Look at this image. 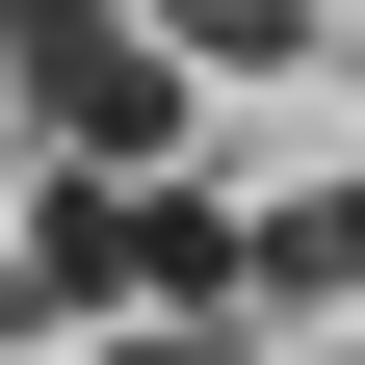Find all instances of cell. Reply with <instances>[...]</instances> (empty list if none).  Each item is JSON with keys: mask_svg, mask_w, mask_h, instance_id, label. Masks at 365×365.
Listing matches in <instances>:
<instances>
[{"mask_svg": "<svg viewBox=\"0 0 365 365\" xmlns=\"http://www.w3.org/2000/svg\"><path fill=\"white\" fill-rule=\"evenodd\" d=\"M261 287L287 313H365V182H287V209H261Z\"/></svg>", "mask_w": 365, "mask_h": 365, "instance_id": "cell-1", "label": "cell"}, {"mask_svg": "<svg viewBox=\"0 0 365 365\" xmlns=\"http://www.w3.org/2000/svg\"><path fill=\"white\" fill-rule=\"evenodd\" d=\"M157 26H182L209 78H261V53H313V0H157Z\"/></svg>", "mask_w": 365, "mask_h": 365, "instance_id": "cell-2", "label": "cell"}, {"mask_svg": "<svg viewBox=\"0 0 365 365\" xmlns=\"http://www.w3.org/2000/svg\"><path fill=\"white\" fill-rule=\"evenodd\" d=\"M78 365H235V339H209V313H105Z\"/></svg>", "mask_w": 365, "mask_h": 365, "instance_id": "cell-3", "label": "cell"}, {"mask_svg": "<svg viewBox=\"0 0 365 365\" xmlns=\"http://www.w3.org/2000/svg\"><path fill=\"white\" fill-rule=\"evenodd\" d=\"M313 365H365V313H339V339H313Z\"/></svg>", "mask_w": 365, "mask_h": 365, "instance_id": "cell-4", "label": "cell"}]
</instances>
